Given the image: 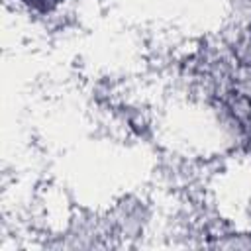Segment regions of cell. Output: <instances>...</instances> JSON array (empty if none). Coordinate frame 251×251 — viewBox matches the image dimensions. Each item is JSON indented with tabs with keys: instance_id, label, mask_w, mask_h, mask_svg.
Segmentation results:
<instances>
[{
	"instance_id": "cell-2",
	"label": "cell",
	"mask_w": 251,
	"mask_h": 251,
	"mask_svg": "<svg viewBox=\"0 0 251 251\" xmlns=\"http://www.w3.org/2000/svg\"><path fill=\"white\" fill-rule=\"evenodd\" d=\"M20 8H24L27 14L37 18H51L61 12L67 0H12Z\"/></svg>"
},
{
	"instance_id": "cell-1",
	"label": "cell",
	"mask_w": 251,
	"mask_h": 251,
	"mask_svg": "<svg viewBox=\"0 0 251 251\" xmlns=\"http://www.w3.org/2000/svg\"><path fill=\"white\" fill-rule=\"evenodd\" d=\"M153 220V206L137 194H127L120 198L110 212L102 218L104 231L108 239L116 241H135L143 237Z\"/></svg>"
}]
</instances>
